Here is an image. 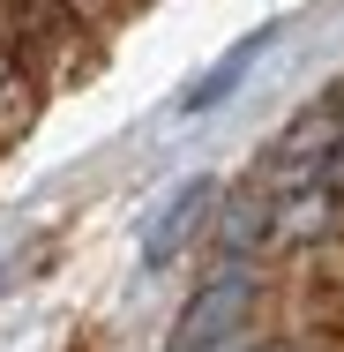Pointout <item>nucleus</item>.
<instances>
[{
    "mask_svg": "<svg viewBox=\"0 0 344 352\" xmlns=\"http://www.w3.org/2000/svg\"><path fill=\"white\" fill-rule=\"evenodd\" d=\"M209 210H217V180H209V173H187V180L150 210V225H142V270L180 263V248H195V240H203Z\"/></svg>",
    "mask_w": 344,
    "mask_h": 352,
    "instance_id": "obj_3",
    "label": "nucleus"
},
{
    "mask_svg": "<svg viewBox=\"0 0 344 352\" xmlns=\"http://www.w3.org/2000/svg\"><path fill=\"white\" fill-rule=\"evenodd\" d=\"M277 38H284V23H262V30H247L240 45H225V53H217V60H209V68L195 75V82H187V90L165 105V113H172L180 128H187V120H209V113H225V105L240 98V82L262 68V53H270Z\"/></svg>",
    "mask_w": 344,
    "mask_h": 352,
    "instance_id": "obj_2",
    "label": "nucleus"
},
{
    "mask_svg": "<svg viewBox=\"0 0 344 352\" xmlns=\"http://www.w3.org/2000/svg\"><path fill=\"white\" fill-rule=\"evenodd\" d=\"M23 105H30V98H23V75H15V53L0 45V120H8V128H15V120H30Z\"/></svg>",
    "mask_w": 344,
    "mask_h": 352,
    "instance_id": "obj_4",
    "label": "nucleus"
},
{
    "mask_svg": "<svg viewBox=\"0 0 344 352\" xmlns=\"http://www.w3.org/2000/svg\"><path fill=\"white\" fill-rule=\"evenodd\" d=\"M255 263H217L203 278V292L180 307V322H172V338L165 352H217L240 338V322H247V307H255Z\"/></svg>",
    "mask_w": 344,
    "mask_h": 352,
    "instance_id": "obj_1",
    "label": "nucleus"
}]
</instances>
